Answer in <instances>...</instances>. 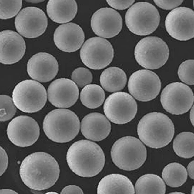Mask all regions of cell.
Returning <instances> with one entry per match:
<instances>
[{"mask_svg":"<svg viewBox=\"0 0 194 194\" xmlns=\"http://www.w3.org/2000/svg\"><path fill=\"white\" fill-rule=\"evenodd\" d=\"M168 46L162 39L156 36H148L137 44L134 55L137 63L147 69H155L163 66L169 56Z\"/></svg>","mask_w":194,"mask_h":194,"instance_id":"obj_8","label":"cell"},{"mask_svg":"<svg viewBox=\"0 0 194 194\" xmlns=\"http://www.w3.org/2000/svg\"><path fill=\"white\" fill-rule=\"evenodd\" d=\"M111 154L112 161L118 168L132 171L139 168L144 163L147 150L139 139L126 136L115 142L112 147Z\"/></svg>","mask_w":194,"mask_h":194,"instance_id":"obj_5","label":"cell"},{"mask_svg":"<svg viewBox=\"0 0 194 194\" xmlns=\"http://www.w3.org/2000/svg\"><path fill=\"white\" fill-rule=\"evenodd\" d=\"M58 62L51 54L40 52L33 55L28 60L27 73L32 79L42 82H49L57 75Z\"/></svg>","mask_w":194,"mask_h":194,"instance_id":"obj_18","label":"cell"},{"mask_svg":"<svg viewBox=\"0 0 194 194\" xmlns=\"http://www.w3.org/2000/svg\"><path fill=\"white\" fill-rule=\"evenodd\" d=\"M178 74L180 80L189 85H194V60L185 61L180 65Z\"/></svg>","mask_w":194,"mask_h":194,"instance_id":"obj_31","label":"cell"},{"mask_svg":"<svg viewBox=\"0 0 194 194\" xmlns=\"http://www.w3.org/2000/svg\"><path fill=\"white\" fill-rule=\"evenodd\" d=\"M7 132L9 140L13 144L23 147L30 146L37 141L40 135V128L33 118L20 115L10 122Z\"/></svg>","mask_w":194,"mask_h":194,"instance_id":"obj_14","label":"cell"},{"mask_svg":"<svg viewBox=\"0 0 194 194\" xmlns=\"http://www.w3.org/2000/svg\"><path fill=\"white\" fill-rule=\"evenodd\" d=\"M111 125L103 115L97 112L89 113L82 119L81 130L86 138L95 141H99L106 138L109 134Z\"/></svg>","mask_w":194,"mask_h":194,"instance_id":"obj_21","label":"cell"},{"mask_svg":"<svg viewBox=\"0 0 194 194\" xmlns=\"http://www.w3.org/2000/svg\"><path fill=\"white\" fill-rule=\"evenodd\" d=\"M67 164L72 171L82 177H90L98 174L104 166L105 158L101 147L86 140L76 141L68 149Z\"/></svg>","mask_w":194,"mask_h":194,"instance_id":"obj_2","label":"cell"},{"mask_svg":"<svg viewBox=\"0 0 194 194\" xmlns=\"http://www.w3.org/2000/svg\"><path fill=\"white\" fill-rule=\"evenodd\" d=\"M105 95L103 89L95 84H88L82 89L80 99L82 104L90 109H95L103 103Z\"/></svg>","mask_w":194,"mask_h":194,"instance_id":"obj_27","label":"cell"},{"mask_svg":"<svg viewBox=\"0 0 194 194\" xmlns=\"http://www.w3.org/2000/svg\"><path fill=\"white\" fill-rule=\"evenodd\" d=\"M103 109L106 116L111 122L123 124L134 118L137 113V105L130 94L119 92L113 93L107 97Z\"/></svg>","mask_w":194,"mask_h":194,"instance_id":"obj_11","label":"cell"},{"mask_svg":"<svg viewBox=\"0 0 194 194\" xmlns=\"http://www.w3.org/2000/svg\"><path fill=\"white\" fill-rule=\"evenodd\" d=\"M187 172L190 178L194 179V160L191 161L187 167Z\"/></svg>","mask_w":194,"mask_h":194,"instance_id":"obj_37","label":"cell"},{"mask_svg":"<svg viewBox=\"0 0 194 194\" xmlns=\"http://www.w3.org/2000/svg\"><path fill=\"white\" fill-rule=\"evenodd\" d=\"M22 5V0H0V18L7 19L16 15Z\"/></svg>","mask_w":194,"mask_h":194,"instance_id":"obj_29","label":"cell"},{"mask_svg":"<svg viewBox=\"0 0 194 194\" xmlns=\"http://www.w3.org/2000/svg\"><path fill=\"white\" fill-rule=\"evenodd\" d=\"M194 111L193 106L192 107L190 113V119L192 125H194V117H193Z\"/></svg>","mask_w":194,"mask_h":194,"instance_id":"obj_39","label":"cell"},{"mask_svg":"<svg viewBox=\"0 0 194 194\" xmlns=\"http://www.w3.org/2000/svg\"><path fill=\"white\" fill-rule=\"evenodd\" d=\"M187 175L185 167L176 162L167 164L162 172V178L166 184L173 188L179 187L184 184L187 180Z\"/></svg>","mask_w":194,"mask_h":194,"instance_id":"obj_26","label":"cell"},{"mask_svg":"<svg viewBox=\"0 0 194 194\" xmlns=\"http://www.w3.org/2000/svg\"><path fill=\"white\" fill-rule=\"evenodd\" d=\"M194 12L185 7L176 8L167 15L166 29L174 38L181 41L190 40L194 37Z\"/></svg>","mask_w":194,"mask_h":194,"instance_id":"obj_13","label":"cell"},{"mask_svg":"<svg viewBox=\"0 0 194 194\" xmlns=\"http://www.w3.org/2000/svg\"><path fill=\"white\" fill-rule=\"evenodd\" d=\"M92 75L87 69L79 67L72 72L71 79L76 85L80 87H82L91 82Z\"/></svg>","mask_w":194,"mask_h":194,"instance_id":"obj_32","label":"cell"},{"mask_svg":"<svg viewBox=\"0 0 194 194\" xmlns=\"http://www.w3.org/2000/svg\"><path fill=\"white\" fill-rule=\"evenodd\" d=\"M15 191L8 189H2L0 190V194H18Z\"/></svg>","mask_w":194,"mask_h":194,"instance_id":"obj_38","label":"cell"},{"mask_svg":"<svg viewBox=\"0 0 194 194\" xmlns=\"http://www.w3.org/2000/svg\"><path fill=\"white\" fill-rule=\"evenodd\" d=\"M160 101L167 112L173 115H181L187 112L193 105V92L189 86L182 83H171L162 91Z\"/></svg>","mask_w":194,"mask_h":194,"instance_id":"obj_10","label":"cell"},{"mask_svg":"<svg viewBox=\"0 0 194 194\" xmlns=\"http://www.w3.org/2000/svg\"><path fill=\"white\" fill-rule=\"evenodd\" d=\"M173 149L176 154L184 158L194 156V134L190 132H183L178 134L174 139Z\"/></svg>","mask_w":194,"mask_h":194,"instance_id":"obj_28","label":"cell"},{"mask_svg":"<svg viewBox=\"0 0 194 194\" xmlns=\"http://www.w3.org/2000/svg\"><path fill=\"white\" fill-rule=\"evenodd\" d=\"M155 4L159 8L166 10H170L180 5L183 0L163 1L154 0Z\"/></svg>","mask_w":194,"mask_h":194,"instance_id":"obj_33","label":"cell"},{"mask_svg":"<svg viewBox=\"0 0 194 194\" xmlns=\"http://www.w3.org/2000/svg\"><path fill=\"white\" fill-rule=\"evenodd\" d=\"M15 28L22 36L34 38L42 35L48 25V20L45 12L35 7L23 8L16 16L15 21Z\"/></svg>","mask_w":194,"mask_h":194,"instance_id":"obj_15","label":"cell"},{"mask_svg":"<svg viewBox=\"0 0 194 194\" xmlns=\"http://www.w3.org/2000/svg\"><path fill=\"white\" fill-rule=\"evenodd\" d=\"M113 48L110 43L104 38L95 37L87 39L82 46L80 55L83 64L95 70L104 68L112 61Z\"/></svg>","mask_w":194,"mask_h":194,"instance_id":"obj_9","label":"cell"},{"mask_svg":"<svg viewBox=\"0 0 194 194\" xmlns=\"http://www.w3.org/2000/svg\"><path fill=\"white\" fill-rule=\"evenodd\" d=\"M135 190L136 194H165L166 185L164 181L158 175L147 174L137 179Z\"/></svg>","mask_w":194,"mask_h":194,"instance_id":"obj_25","label":"cell"},{"mask_svg":"<svg viewBox=\"0 0 194 194\" xmlns=\"http://www.w3.org/2000/svg\"><path fill=\"white\" fill-rule=\"evenodd\" d=\"M43 129L53 141L65 143L73 139L80 129V122L76 114L69 109H56L49 112L44 119Z\"/></svg>","mask_w":194,"mask_h":194,"instance_id":"obj_4","label":"cell"},{"mask_svg":"<svg viewBox=\"0 0 194 194\" xmlns=\"http://www.w3.org/2000/svg\"><path fill=\"white\" fill-rule=\"evenodd\" d=\"M97 193L134 194L135 190L132 182L126 176L119 174H111L100 180Z\"/></svg>","mask_w":194,"mask_h":194,"instance_id":"obj_22","label":"cell"},{"mask_svg":"<svg viewBox=\"0 0 194 194\" xmlns=\"http://www.w3.org/2000/svg\"><path fill=\"white\" fill-rule=\"evenodd\" d=\"M15 105L10 96L0 95V121L8 120L14 116L16 111Z\"/></svg>","mask_w":194,"mask_h":194,"instance_id":"obj_30","label":"cell"},{"mask_svg":"<svg viewBox=\"0 0 194 194\" xmlns=\"http://www.w3.org/2000/svg\"><path fill=\"white\" fill-rule=\"evenodd\" d=\"M127 80L126 74L122 69L111 67L105 69L100 76V83L102 87L109 92H114L122 89Z\"/></svg>","mask_w":194,"mask_h":194,"instance_id":"obj_24","label":"cell"},{"mask_svg":"<svg viewBox=\"0 0 194 194\" xmlns=\"http://www.w3.org/2000/svg\"><path fill=\"white\" fill-rule=\"evenodd\" d=\"M137 132L139 139L146 145L158 149L171 142L174 134V126L167 115L153 112L141 118L137 125Z\"/></svg>","mask_w":194,"mask_h":194,"instance_id":"obj_3","label":"cell"},{"mask_svg":"<svg viewBox=\"0 0 194 194\" xmlns=\"http://www.w3.org/2000/svg\"><path fill=\"white\" fill-rule=\"evenodd\" d=\"M91 26L97 35L110 38L116 36L120 32L122 26V20L116 11L110 8H103L93 14L91 18Z\"/></svg>","mask_w":194,"mask_h":194,"instance_id":"obj_16","label":"cell"},{"mask_svg":"<svg viewBox=\"0 0 194 194\" xmlns=\"http://www.w3.org/2000/svg\"><path fill=\"white\" fill-rule=\"evenodd\" d=\"M60 170L56 159L44 152L31 153L22 162L19 174L24 183L35 190L46 189L54 185L58 179Z\"/></svg>","mask_w":194,"mask_h":194,"instance_id":"obj_1","label":"cell"},{"mask_svg":"<svg viewBox=\"0 0 194 194\" xmlns=\"http://www.w3.org/2000/svg\"><path fill=\"white\" fill-rule=\"evenodd\" d=\"M8 164V158L5 150L0 147V176L5 172Z\"/></svg>","mask_w":194,"mask_h":194,"instance_id":"obj_35","label":"cell"},{"mask_svg":"<svg viewBox=\"0 0 194 194\" xmlns=\"http://www.w3.org/2000/svg\"><path fill=\"white\" fill-rule=\"evenodd\" d=\"M12 98L15 106L20 111L32 113L41 110L47 99L46 89L41 83L27 79L18 83L15 87Z\"/></svg>","mask_w":194,"mask_h":194,"instance_id":"obj_7","label":"cell"},{"mask_svg":"<svg viewBox=\"0 0 194 194\" xmlns=\"http://www.w3.org/2000/svg\"><path fill=\"white\" fill-rule=\"evenodd\" d=\"M160 15L157 8L147 2L133 4L127 10L125 22L129 30L135 34L144 36L153 33L157 28Z\"/></svg>","mask_w":194,"mask_h":194,"instance_id":"obj_6","label":"cell"},{"mask_svg":"<svg viewBox=\"0 0 194 194\" xmlns=\"http://www.w3.org/2000/svg\"><path fill=\"white\" fill-rule=\"evenodd\" d=\"M0 62L6 65L19 61L25 51L26 45L23 38L15 31L4 30L0 33Z\"/></svg>","mask_w":194,"mask_h":194,"instance_id":"obj_19","label":"cell"},{"mask_svg":"<svg viewBox=\"0 0 194 194\" xmlns=\"http://www.w3.org/2000/svg\"><path fill=\"white\" fill-rule=\"evenodd\" d=\"M48 100L54 106L67 108L76 102L79 95L77 85L72 80L60 78L53 81L48 89Z\"/></svg>","mask_w":194,"mask_h":194,"instance_id":"obj_17","label":"cell"},{"mask_svg":"<svg viewBox=\"0 0 194 194\" xmlns=\"http://www.w3.org/2000/svg\"><path fill=\"white\" fill-rule=\"evenodd\" d=\"M131 94L137 100L142 102L151 100L159 94L161 87L160 80L154 72L141 69L133 73L128 82Z\"/></svg>","mask_w":194,"mask_h":194,"instance_id":"obj_12","label":"cell"},{"mask_svg":"<svg viewBox=\"0 0 194 194\" xmlns=\"http://www.w3.org/2000/svg\"><path fill=\"white\" fill-rule=\"evenodd\" d=\"M25 1L28 2H29L32 3H37L42 2L44 1V0H25Z\"/></svg>","mask_w":194,"mask_h":194,"instance_id":"obj_40","label":"cell"},{"mask_svg":"<svg viewBox=\"0 0 194 194\" xmlns=\"http://www.w3.org/2000/svg\"><path fill=\"white\" fill-rule=\"evenodd\" d=\"M47 13L53 21L63 23L72 20L75 17L78 7L75 0H55L48 1L46 7Z\"/></svg>","mask_w":194,"mask_h":194,"instance_id":"obj_23","label":"cell"},{"mask_svg":"<svg viewBox=\"0 0 194 194\" xmlns=\"http://www.w3.org/2000/svg\"><path fill=\"white\" fill-rule=\"evenodd\" d=\"M84 39L82 28L78 24L72 22L60 25L56 29L53 35L57 47L67 52H73L79 49Z\"/></svg>","mask_w":194,"mask_h":194,"instance_id":"obj_20","label":"cell"},{"mask_svg":"<svg viewBox=\"0 0 194 194\" xmlns=\"http://www.w3.org/2000/svg\"><path fill=\"white\" fill-rule=\"evenodd\" d=\"M61 194H83V191L78 186L75 185H69L64 187L61 191Z\"/></svg>","mask_w":194,"mask_h":194,"instance_id":"obj_36","label":"cell"},{"mask_svg":"<svg viewBox=\"0 0 194 194\" xmlns=\"http://www.w3.org/2000/svg\"><path fill=\"white\" fill-rule=\"evenodd\" d=\"M107 3L112 7L118 10H123L127 9L135 2L134 0L106 1Z\"/></svg>","mask_w":194,"mask_h":194,"instance_id":"obj_34","label":"cell"},{"mask_svg":"<svg viewBox=\"0 0 194 194\" xmlns=\"http://www.w3.org/2000/svg\"><path fill=\"white\" fill-rule=\"evenodd\" d=\"M172 193H182L180 192H172Z\"/></svg>","mask_w":194,"mask_h":194,"instance_id":"obj_42","label":"cell"},{"mask_svg":"<svg viewBox=\"0 0 194 194\" xmlns=\"http://www.w3.org/2000/svg\"><path fill=\"white\" fill-rule=\"evenodd\" d=\"M46 193H57L56 192H47Z\"/></svg>","mask_w":194,"mask_h":194,"instance_id":"obj_41","label":"cell"}]
</instances>
